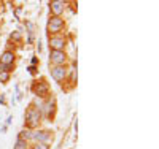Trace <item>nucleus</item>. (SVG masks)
I'll return each instance as SVG.
<instances>
[{
	"label": "nucleus",
	"instance_id": "nucleus-6",
	"mask_svg": "<svg viewBox=\"0 0 159 149\" xmlns=\"http://www.w3.org/2000/svg\"><path fill=\"white\" fill-rule=\"evenodd\" d=\"M64 46H65V38L62 37L49 38V48H52V51H64Z\"/></svg>",
	"mask_w": 159,
	"mask_h": 149
},
{
	"label": "nucleus",
	"instance_id": "nucleus-5",
	"mask_svg": "<svg viewBox=\"0 0 159 149\" xmlns=\"http://www.w3.org/2000/svg\"><path fill=\"white\" fill-rule=\"evenodd\" d=\"M49 60L54 64L56 67H59V65H64L65 62H67V56H65L64 51H51Z\"/></svg>",
	"mask_w": 159,
	"mask_h": 149
},
{
	"label": "nucleus",
	"instance_id": "nucleus-10",
	"mask_svg": "<svg viewBox=\"0 0 159 149\" xmlns=\"http://www.w3.org/2000/svg\"><path fill=\"white\" fill-rule=\"evenodd\" d=\"M64 7H65V3H64V2H51V3H49V8H51V11L54 13L56 16H59L61 13L64 11Z\"/></svg>",
	"mask_w": 159,
	"mask_h": 149
},
{
	"label": "nucleus",
	"instance_id": "nucleus-12",
	"mask_svg": "<svg viewBox=\"0 0 159 149\" xmlns=\"http://www.w3.org/2000/svg\"><path fill=\"white\" fill-rule=\"evenodd\" d=\"M18 138H21V140H25L27 141V138H32V133L29 132V130H22L21 133H19V137Z\"/></svg>",
	"mask_w": 159,
	"mask_h": 149
},
{
	"label": "nucleus",
	"instance_id": "nucleus-15",
	"mask_svg": "<svg viewBox=\"0 0 159 149\" xmlns=\"http://www.w3.org/2000/svg\"><path fill=\"white\" fill-rule=\"evenodd\" d=\"M3 72H10V67H7V65H2V64H0V73H3Z\"/></svg>",
	"mask_w": 159,
	"mask_h": 149
},
{
	"label": "nucleus",
	"instance_id": "nucleus-7",
	"mask_svg": "<svg viewBox=\"0 0 159 149\" xmlns=\"http://www.w3.org/2000/svg\"><path fill=\"white\" fill-rule=\"evenodd\" d=\"M54 110H56V100H54V99H48V100L45 102L43 108H42L40 111H43L46 117H51L52 113H54Z\"/></svg>",
	"mask_w": 159,
	"mask_h": 149
},
{
	"label": "nucleus",
	"instance_id": "nucleus-8",
	"mask_svg": "<svg viewBox=\"0 0 159 149\" xmlns=\"http://www.w3.org/2000/svg\"><path fill=\"white\" fill-rule=\"evenodd\" d=\"M48 84L46 83H38V84H35L34 86V92H35V95H38V97H45V95H48Z\"/></svg>",
	"mask_w": 159,
	"mask_h": 149
},
{
	"label": "nucleus",
	"instance_id": "nucleus-4",
	"mask_svg": "<svg viewBox=\"0 0 159 149\" xmlns=\"http://www.w3.org/2000/svg\"><path fill=\"white\" fill-rule=\"evenodd\" d=\"M51 76L52 79L56 81V83H62V81L65 79V76H67V68H65L64 65H59V67H54V68H51Z\"/></svg>",
	"mask_w": 159,
	"mask_h": 149
},
{
	"label": "nucleus",
	"instance_id": "nucleus-1",
	"mask_svg": "<svg viewBox=\"0 0 159 149\" xmlns=\"http://www.w3.org/2000/svg\"><path fill=\"white\" fill-rule=\"evenodd\" d=\"M40 119H42V111L40 108H35V106H29V110L25 111V122H27V127H35L38 125Z\"/></svg>",
	"mask_w": 159,
	"mask_h": 149
},
{
	"label": "nucleus",
	"instance_id": "nucleus-3",
	"mask_svg": "<svg viewBox=\"0 0 159 149\" xmlns=\"http://www.w3.org/2000/svg\"><path fill=\"white\" fill-rule=\"evenodd\" d=\"M64 29V19L61 16H54V18H51L49 22H48V30L51 33H57Z\"/></svg>",
	"mask_w": 159,
	"mask_h": 149
},
{
	"label": "nucleus",
	"instance_id": "nucleus-13",
	"mask_svg": "<svg viewBox=\"0 0 159 149\" xmlns=\"http://www.w3.org/2000/svg\"><path fill=\"white\" fill-rule=\"evenodd\" d=\"M32 149H49V147H48V144H45V143H35Z\"/></svg>",
	"mask_w": 159,
	"mask_h": 149
},
{
	"label": "nucleus",
	"instance_id": "nucleus-11",
	"mask_svg": "<svg viewBox=\"0 0 159 149\" xmlns=\"http://www.w3.org/2000/svg\"><path fill=\"white\" fill-rule=\"evenodd\" d=\"M13 149H27V141L18 138L16 143H15V147H13Z\"/></svg>",
	"mask_w": 159,
	"mask_h": 149
},
{
	"label": "nucleus",
	"instance_id": "nucleus-9",
	"mask_svg": "<svg viewBox=\"0 0 159 149\" xmlns=\"http://www.w3.org/2000/svg\"><path fill=\"white\" fill-rule=\"evenodd\" d=\"M13 62H15V54H13L11 51H5V52L2 54V57H0V64L10 67Z\"/></svg>",
	"mask_w": 159,
	"mask_h": 149
},
{
	"label": "nucleus",
	"instance_id": "nucleus-14",
	"mask_svg": "<svg viewBox=\"0 0 159 149\" xmlns=\"http://www.w3.org/2000/svg\"><path fill=\"white\" fill-rule=\"evenodd\" d=\"M8 78H10V75H8L7 72L0 73V81H2V83H7V81H8Z\"/></svg>",
	"mask_w": 159,
	"mask_h": 149
},
{
	"label": "nucleus",
	"instance_id": "nucleus-2",
	"mask_svg": "<svg viewBox=\"0 0 159 149\" xmlns=\"http://www.w3.org/2000/svg\"><path fill=\"white\" fill-rule=\"evenodd\" d=\"M32 140H35L37 143H45L48 144L49 141H52V133L48 130H38L32 133Z\"/></svg>",
	"mask_w": 159,
	"mask_h": 149
}]
</instances>
